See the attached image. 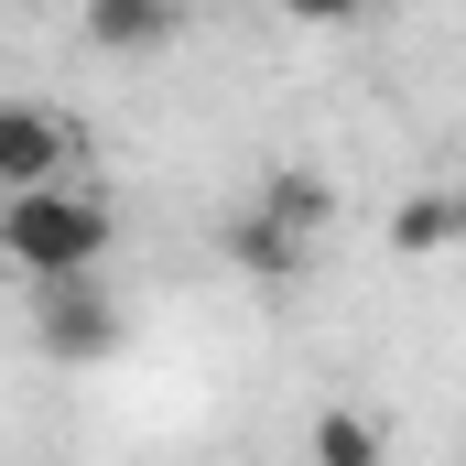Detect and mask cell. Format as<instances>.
Instances as JSON below:
<instances>
[{
    "mask_svg": "<svg viewBox=\"0 0 466 466\" xmlns=\"http://www.w3.org/2000/svg\"><path fill=\"white\" fill-rule=\"evenodd\" d=\"M304 260H315V238H304V228H282V218H260V207H238V218H228V271H238V282H293Z\"/></svg>",
    "mask_w": 466,
    "mask_h": 466,
    "instance_id": "cell-5",
    "label": "cell"
},
{
    "mask_svg": "<svg viewBox=\"0 0 466 466\" xmlns=\"http://www.w3.org/2000/svg\"><path fill=\"white\" fill-rule=\"evenodd\" d=\"M33 348L55 358V369H98V358L130 348V315H119V293L98 271H76V282H33Z\"/></svg>",
    "mask_w": 466,
    "mask_h": 466,
    "instance_id": "cell-2",
    "label": "cell"
},
{
    "mask_svg": "<svg viewBox=\"0 0 466 466\" xmlns=\"http://www.w3.org/2000/svg\"><path fill=\"white\" fill-rule=\"evenodd\" d=\"M185 11L196 0H87V44L98 55H163L185 33Z\"/></svg>",
    "mask_w": 466,
    "mask_h": 466,
    "instance_id": "cell-4",
    "label": "cell"
},
{
    "mask_svg": "<svg viewBox=\"0 0 466 466\" xmlns=\"http://www.w3.org/2000/svg\"><path fill=\"white\" fill-rule=\"evenodd\" d=\"M119 249V207L98 185H33V196H0V260L22 282H76Z\"/></svg>",
    "mask_w": 466,
    "mask_h": 466,
    "instance_id": "cell-1",
    "label": "cell"
},
{
    "mask_svg": "<svg viewBox=\"0 0 466 466\" xmlns=\"http://www.w3.org/2000/svg\"><path fill=\"white\" fill-rule=\"evenodd\" d=\"M445 207H456V238H466V174H456V185H445Z\"/></svg>",
    "mask_w": 466,
    "mask_h": 466,
    "instance_id": "cell-10",
    "label": "cell"
},
{
    "mask_svg": "<svg viewBox=\"0 0 466 466\" xmlns=\"http://www.w3.org/2000/svg\"><path fill=\"white\" fill-rule=\"evenodd\" d=\"M369 0H282V22H315V33H337V22H358Z\"/></svg>",
    "mask_w": 466,
    "mask_h": 466,
    "instance_id": "cell-9",
    "label": "cell"
},
{
    "mask_svg": "<svg viewBox=\"0 0 466 466\" xmlns=\"http://www.w3.org/2000/svg\"><path fill=\"white\" fill-rule=\"evenodd\" d=\"M249 207H260V218H282V228H304V238H326V218H337V185H326L315 163H271Z\"/></svg>",
    "mask_w": 466,
    "mask_h": 466,
    "instance_id": "cell-6",
    "label": "cell"
},
{
    "mask_svg": "<svg viewBox=\"0 0 466 466\" xmlns=\"http://www.w3.org/2000/svg\"><path fill=\"white\" fill-rule=\"evenodd\" d=\"M315 466H390V434H380V412H358V401H337V412H315Z\"/></svg>",
    "mask_w": 466,
    "mask_h": 466,
    "instance_id": "cell-7",
    "label": "cell"
},
{
    "mask_svg": "<svg viewBox=\"0 0 466 466\" xmlns=\"http://www.w3.org/2000/svg\"><path fill=\"white\" fill-rule=\"evenodd\" d=\"M434 249H456V207H445V196H401V218H390V260H434Z\"/></svg>",
    "mask_w": 466,
    "mask_h": 466,
    "instance_id": "cell-8",
    "label": "cell"
},
{
    "mask_svg": "<svg viewBox=\"0 0 466 466\" xmlns=\"http://www.w3.org/2000/svg\"><path fill=\"white\" fill-rule=\"evenodd\" d=\"M87 163V130L44 98H0V196H33V185H76Z\"/></svg>",
    "mask_w": 466,
    "mask_h": 466,
    "instance_id": "cell-3",
    "label": "cell"
}]
</instances>
